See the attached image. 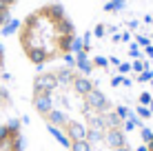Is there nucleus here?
Here are the masks:
<instances>
[{"label": "nucleus", "instance_id": "nucleus-1", "mask_svg": "<svg viewBox=\"0 0 153 151\" xmlns=\"http://www.w3.org/2000/svg\"><path fill=\"white\" fill-rule=\"evenodd\" d=\"M27 100L65 151H140L120 105L76 65L33 71Z\"/></svg>", "mask_w": 153, "mask_h": 151}, {"label": "nucleus", "instance_id": "nucleus-2", "mask_svg": "<svg viewBox=\"0 0 153 151\" xmlns=\"http://www.w3.org/2000/svg\"><path fill=\"white\" fill-rule=\"evenodd\" d=\"M13 42L20 58L40 71L71 60L78 47V29L62 2L40 0L13 25Z\"/></svg>", "mask_w": 153, "mask_h": 151}, {"label": "nucleus", "instance_id": "nucleus-3", "mask_svg": "<svg viewBox=\"0 0 153 151\" xmlns=\"http://www.w3.org/2000/svg\"><path fill=\"white\" fill-rule=\"evenodd\" d=\"M18 120H22L20 102H18V96H16L13 87L4 78V80H0V127L18 122Z\"/></svg>", "mask_w": 153, "mask_h": 151}, {"label": "nucleus", "instance_id": "nucleus-4", "mask_svg": "<svg viewBox=\"0 0 153 151\" xmlns=\"http://www.w3.org/2000/svg\"><path fill=\"white\" fill-rule=\"evenodd\" d=\"M27 136H25V122H11L0 127V151H25Z\"/></svg>", "mask_w": 153, "mask_h": 151}, {"label": "nucleus", "instance_id": "nucleus-5", "mask_svg": "<svg viewBox=\"0 0 153 151\" xmlns=\"http://www.w3.org/2000/svg\"><path fill=\"white\" fill-rule=\"evenodd\" d=\"M22 2L25 0H0V33L11 27L13 16H16V11H18V7Z\"/></svg>", "mask_w": 153, "mask_h": 151}, {"label": "nucleus", "instance_id": "nucleus-6", "mask_svg": "<svg viewBox=\"0 0 153 151\" xmlns=\"http://www.w3.org/2000/svg\"><path fill=\"white\" fill-rule=\"evenodd\" d=\"M7 65H9V58H7V42H4L2 33H0V80L7 78Z\"/></svg>", "mask_w": 153, "mask_h": 151}, {"label": "nucleus", "instance_id": "nucleus-7", "mask_svg": "<svg viewBox=\"0 0 153 151\" xmlns=\"http://www.w3.org/2000/svg\"><path fill=\"white\" fill-rule=\"evenodd\" d=\"M142 151H153V131H151V136L146 138V144H144V149Z\"/></svg>", "mask_w": 153, "mask_h": 151}]
</instances>
